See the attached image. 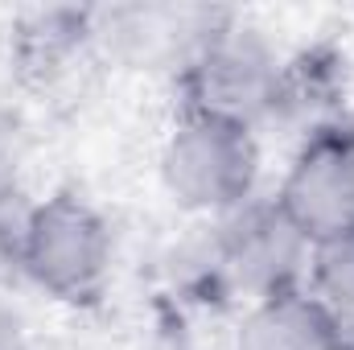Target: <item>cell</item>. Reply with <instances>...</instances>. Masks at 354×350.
Masks as SVG:
<instances>
[{"label": "cell", "mask_w": 354, "mask_h": 350, "mask_svg": "<svg viewBox=\"0 0 354 350\" xmlns=\"http://www.w3.org/2000/svg\"><path fill=\"white\" fill-rule=\"evenodd\" d=\"M17 260L50 297L66 305H95L111 272V231L87 198L58 190L21 219Z\"/></svg>", "instance_id": "cell-2"}, {"label": "cell", "mask_w": 354, "mask_h": 350, "mask_svg": "<svg viewBox=\"0 0 354 350\" xmlns=\"http://www.w3.org/2000/svg\"><path fill=\"white\" fill-rule=\"evenodd\" d=\"M272 202L309 248L354 235V120L317 124Z\"/></svg>", "instance_id": "cell-3"}, {"label": "cell", "mask_w": 354, "mask_h": 350, "mask_svg": "<svg viewBox=\"0 0 354 350\" xmlns=\"http://www.w3.org/2000/svg\"><path fill=\"white\" fill-rule=\"evenodd\" d=\"M280 62L256 29L231 25V17L206 37V46L181 71L185 107L214 111L256 128V120L280 103Z\"/></svg>", "instance_id": "cell-4"}, {"label": "cell", "mask_w": 354, "mask_h": 350, "mask_svg": "<svg viewBox=\"0 0 354 350\" xmlns=\"http://www.w3.org/2000/svg\"><path fill=\"white\" fill-rule=\"evenodd\" d=\"M309 293L338 322L342 347L354 350V235L317 243L309 252Z\"/></svg>", "instance_id": "cell-7"}, {"label": "cell", "mask_w": 354, "mask_h": 350, "mask_svg": "<svg viewBox=\"0 0 354 350\" xmlns=\"http://www.w3.org/2000/svg\"><path fill=\"white\" fill-rule=\"evenodd\" d=\"M235 350H346L330 309L301 284L252 301L235 330Z\"/></svg>", "instance_id": "cell-6"}, {"label": "cell", "mask_w": 354, "mask_h": 350, "mask_svg": "<svg viewBox=\"0 0 354 350\" xmlns=\"http://www.w3.org/2000/svg\"><path fill=\"white\" fill-rule=\"evenodd\" d=\"M309 243L297 235V227L280 214L276 202L268 206H243L235 210V223L223 235V272L252 293L256 301L284 293V288H301V272L309 264Z\"/></svg>", "instance_id": "cell-5"}, {"label": "cell", "mask_w": 354, "mask_h": 350, "mask_svg": "<svg viewBox=\"0 0 354 350\" xmlns=\"http://www.w3.org/2000/svg\"><path fill=\"white\" fill-rule=\"evenodd\" d=\"M256 177L260 145L248 124L181 107L161 153V181L177 206L198 214H235L252 202Z\"/></svg>", "instance_id": "cell-1"}]
</instances>
